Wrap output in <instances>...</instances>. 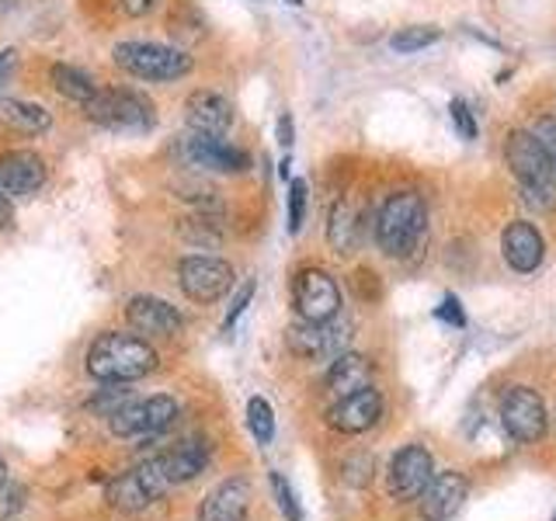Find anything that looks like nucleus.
<instances>
[{
	"label": "nucleus",
	"mask_w": 556,
	"mask_h": 521,
	"mask_svg": "<svg viewBox=\"0 0 556 521\" xmlns=\"http://www.w3.org/2000/svg\"><path fill=\"white\" fill-rule=\"evenodd\" d=\"M504 161H508L515 181L521 188L526 202L535 213H549L556 208V170L549 164L546 150L539 147L532 129H515L504 143Z\"/></svg>",
	"instance_id": "f257e3e1"
},
{
	"label": "nucleus",
	"mask_w": 556,
	"mask_h": 521,
	"mask_svg": "<svg viewBox=\"0 0 556 521\" xmlns=\"http://www.w3.org/2000/svg\"><path fill=\"white\" fill-rule=\"evenodd\" d=\"M376 243L387 257H410L428 237V208L417 191H393L376 213Z\"/></svg>",
	"instance_id": "f03ea898"
},
{
	"label": "nucleus",
	"mask_w": 556,
	"mask_h": 521,
	"mask_svg": "<svg viewBox=\"0 0 556 521\" xmlns=\"http://www.w3.org/2000/svg\"><path fill=\"white\" fill-rule=\"evenodd\" d=\"M156 369V352L147 338L109 330L87 352V372L98 382H136Z\"/></svg>",
	"instance_id": "7ed1b4c3"
},
{
	"label": "nucleus",
	"mask_w": 556,
	"mask_h": 521,
	"mask_svg": "<svg viewBox=\"0 0 556 521\" xmlns=\"http://www.w3.org/2000/svg\"><path fill=\"white\" fill-rule=\"evenodd\" d=\"M84 112L98 126L115 132H150L156 126L153 101L139 91H126V87H98V94L84 104Z\"/></svg>",
	"instance_id": "20e7f679"
},
{
	"label": "nucleus",
	"mask_w": 556,
	"mask_h": 521,
	"mask_svg": "<svg viewBox=\"0 0 556 521\" xmlns=\"http://www.w3.org/2000/svg\"><path fill=\"white\" fill-rule=\"evenodd\" d=\"M112 60L118 69H126L136 80H178L191 74V56L185 49H174L164 42H118Z\"/></svg>",
	"instance_id": "39448f33"
},
{
	"label": "nucleus",
	"mask_w": 556,
	"mask_h": 521,
	"mask_svg": "<svg viewBox=\"0 0 556 521\" xmlns=\"http://www.w3.org/2000/svg\"><path fill=\"white\" fill-rule=\"evenodd\" d=\"M170 486L174 483L164 469V459L153 456L147 462H139L136 469H129V473H122L118 480H112L109 504H115V508H122V511H143L161 494H167Z\"/></svg>",
	"instance_id": "423d86ee"
},
{
	"label": "nucleus",
	"mask_w": 556,
	"mask_h": 521,
	"mask_svg": "<svg viewBox=\"0 0 556 521\" xmlns=\"http://www.w3.org/2000/svg\"><path fill=\"white\" fill-rule=\"evenodd\" d=\"M292 306L300 313V320L327 323L341 313V289L334 275L324 268H303L292 278Z\"/></svg>",
	"instance_id": "0eeeda50"
},
{
	"label": "nucleus",
	"mask_w": 556,
	"mask_h": 521,
	"mask_svg": "<svg viewBox=\"0 0 556 521\" xmlns=\"http://www.w3.org/2000/svg\"><path fill=\"white\" fill-rule=\"evenodd\" d=\"M174 421H178V399L150 396V399H139V404L118 407L109 417V428L118 439H153V434L167 431Z\"/></svg>",
	"instance_id": "6e6552de"
},
{
	"label": "nucleus",
	"mask_w": 556,
	"mask_h": 521,
	"mask_svg": "<svg viewBox=\"0 0 556 521\" xmlns=\"http://www.w3.org/2000/svg\"><path fill=\"white\" fill-rule=\"evenodd\" d=\"M178 282L188 300L195 303H216L233 289V268L223 257L208 254H188L178 265Z\"/></svg>",
	"instance_id": "1a4fd4ad"
},
{
	"label": "nucleus",
	"mask_w": 556,
	"mask_h": 521,
	"mask_svg": "<svg viewBox=\"0 0 556 521\" xmlns=\"http://www.w3.org/2000/svg\"><path fill=\"white\" fill-rule=\"evenodd\" d=\"M178 156L188 167L216 170V174H243L251 167V156L243 150L223 143L219 136H205V132H195V129H188L178 139Z\"/></svg>",
	"instance_id": "9d476101"
},
{
	"label": "nucleus",
	"mask_w": 556,
	"mask_h": 521,
	"mask_svg": "<svg viewBox=\"0 0 556 521\" xmlns=\"http://www.w3.org/2000/svg\"><path fill=\"white\" fill-rule=\"evenodd\" d=\"M501 424L515 442H539L546 434V407L543 396L529 386H515L501 396Z\"/></svg>",
	"instance_id": "9b49d317"
},
{
	"label": "nucleus",
	"mask_w": 556,
	"mask_h": 521,
	"mask_svg": "<svg viewBox=\"0 0 556 521\" xmlns=\"http://www.w3.org/2000/svg\"><path fill=\"white\" fill-rule=\"evenodd\" d=\"M434 480V459L425 445L400 448L390 462V494L396 500H421L428 483Z\"/></svg>",
	"instance_id": "f8f14e48"
},
{
	"label": "nucleus",
	"mask_w": 556,
	"mask_h": 521,
	"mask_svg": "<svg viewBox=\"0 0 556 521\" xmlns=\"http://www.w3.org/2000/svg\"><path fill=\"white\" fill-rule=\"evenodd\" d=\"M348 327L334 317L327 323H309V320H300L295 327H289L286 334V344L292 355L300 358H338L348 344Z\"/></svg>",
	"instance_id": "ddd939ff"
},
{
	"label": "nucleus",
	"mask_w": 556,
	"mask_h": 521,
	"mask_svg": "<svg viewBox=\"0 0 556 521\" xmlns=\"http://www.w3.org/2000/svg\"><path fill=\"white\" fill-rule=\"evenodd\" d=\"M379 417H382V396H379V390L365 386L352 396L334 399L327 410V424L344 434H362V431H369Z\"/></svg>",
	"instance_id": "4468645a"
},
{
	"label": "nucleus",
	"mask_w": 556,
	"mask_h": 521,
	"mask_svg": "<svg viewBox=\"0 0 556 521\" xmlns=\"http://www.w3.org/2000/svg\"><path fill=\"white\" fill-rule=\"evenodd\" d=\"M126 317L136 334H143V338H174V334H181V327H185L181 313L170 303L156 300V295H132L126 306Z\"/></svg>",
	"instance_id": "2eb2a0df"
},
{
	"label": "nucleus",
	"mask_w": 556,
	"mask_h": 521,
	"mask_svg": "<svg viewBox=\"0 0 556 521\" xmlns=\"http://www.w3.org/2000/svg\"><path fill=\"white\" fill-rule=\"evenodd\" d=\"M46 185V164L31 150H8L0 153V188L11 199H28Z\"/></svg>",
	"instance_id": "dca6fc26"
},
{
	"label": "nucleus",
	"mask_w": 556,
	"mask_h": 521,
	"mask_svg": "<svg viewBox=\"0 0 556 521\" xmlns=\"http://www.w3.org/2000/svg\"><path fill=\"white\" fill-rule=\"evenodd\" d=\"M501 254L508 260V268H515L518 275H532L546 257V240L532 223L518 219L508 223V230L501 233Z\"/></svg>",
	"instance_id": "f3484780"
},
{
	"label": "nucleus",
	"mask_w": 556,
	"mask_h": 521,
	"mask_svg": "<svg viewBox=\"0 0 556 521\" xmlns=\"http://www.w3.org/2000/svg\"><path fill=\"white\" fill-rule=\"evenodd\" d=\"M251 514V483L243 476H230L205 494L199 521H248Z\"/></svg>",
	"instance_id": "a211bd4d"
},
{
	"label": "nucleus",
	"mask_w": 556,
	"mask_h": 521,
	"mask_svg": "<svg viewBox=\"0 0 556 521\" xmlns=\"http://www.w3.org/2000/svg\"><path fill=\"white\" fill-rule=\"evenodd\" d=\"M365 219L369 213L352 202V199H338L330 205V216H327V243L334 254H355L358 243L365 237Z\"/></svg>",
	"instance_id": "6ab92c4d"
},
{
	"label": "nucleus",
	"mask_w": 556,
	"mask_h": 521,
	"mask_svg": "<svg viewBox=\"0 0 556 521\" xmlns=\"http://www.w3.org/2000/svg\"><path fill=\"white\" fill-rule=\"evenodd\" d=\"M185 122H188V129H195V132L223 136L233 126V109H230V101L216 91H195L185 101Z\"/></svg>",
	"instance_id": "aec40b11"
},
{
	"label": "nucleus",
	"mask_w": 556,
	"mask_h": 521,
	"mask_svg": "<svg viewBox=\"0 0 556 521\" xmlns=\"http://www.w3.org/2000/svg\"><path fill=\"white\" fill-rule=\"evenodd\" d=\"M466 494L469 483L463 473H434L428 491L421 494V514L428 521H448L452 514H459Z\"/></svg>",
	"instance_id": "412c9836"
},
{
	"label": "nucleus",
	"mask_w": 556,
	"mask_h": 521,
	"mask_svg": "<svg viewBox=\"0 0 556 521\" xmlns=\"http://www.w3.org/2000/svg\"><path fill=\"white\" fill-rule=\"evenodd\" d=\"M324 382H327V393L334 399L352 396L365 386H372V361L355 352H341L338 358H330V369H327Z\"/></svg>",
	"instance_id": "4be33fe9"
},
{
	"label": "nucleus",
	"mask_w": 556,
	"mask_h": 521,
	"mask_svg": "<svg viewBox=\"0 0 556 521\" xmlns=\"http://www.w3.org/2000/svg\"><path fill=\"white\" fill-rule=\"evenodd\" d=\"M161 459H164L170 483H188L208 466V445L199 442V439H191V442H181V445H174L170 452H164Z\"/></svg>",
	"instance_id": "5701e85b"
},
{
	"label": "nucleus",
	"mask_w": 556,
	"mask_h": 521,
	"mask_svg": "<svg viewBox=\"0 0 556 521\" xmlns=\"http://www.w3.org/2000/svg\"><path fill=\"white\" fill-rule=\"evenodd\" d=\"M0 122L17 132H28V136H39L52 126V115L42 109V104H31V101H14L4 98L0 101Z\"/></svg>",
	"instance_id": "b1692460"
},
{
	"label": "nucleus",
	"mask_w": 556,
	"mask_h": 521,
	"mask_svg": "<svg viewBox=\"0 0 556 521\" xmlns=\"http://www.w3.org/2000/svg\"><path fill=\"white\" fill-rule=\"evenodd\" d=\"M52 84H56V91L70 101L77 104H87L94 94H98V84L91 80V74H84L80 66H70V63H56L52 66Z\"/></svg>",
	"instance_id": "393cba45"
},
{
	"label": "nucleus",
	"mask_w": 556,
	"mask_h": 521,
	"mask_svg": "<svg viewBox=\"0 0 556 521\" xmlns=\"http://www.w3.org/2000/svg\"><path fill=\"white\" fill-rule=\"evenodd\" d=\"M442 39V28L434 25H407V28H396V35L390 39V49L400 52V56H410V52H421L428 46H434Z\"/></svg>",
	"instance_id": "a878e982"
},
{
	"label": "nucleus",
	"mask_w": 556,
	"mask_h": 521,
	"mask_svg": "<svg viewBox=\"0 0 556 521\" xmlns=\"http://www.w3.org/2000/svg\"><path fill=\"white\" fill-rule=\"evenodd\" d=\"M248 428L257 439V445H271V439H275V414L268 407V399H261V396L248 399Z\"/></svg>",
	"instance_id": "bb28decb"
},
{
	"label": "nucleus",
	"mask_w": 556,
	"mask_h": 521,
	"mask_svg": "<svg viewBox=\"0 0 556 521\" xmlns=\"http://www.w3.org/2000/svg\"><path fill=\"white\" fill-rule=\"evenodd\" d=\"M271 491H275V500H278V511L286 514V521H303V508L300 500H295L292 486L282 473H271Z\"/></svg>",
	"instance_id": "cd10ccee"
},
{
	"label": "nucleus",
	"mask_w": 556,
	"mask_h": 521,
	"mask_svg": "<svg viewBox=\"0 0 556 521\" xmlns=\"http://www.w3.org/2000/svg\"><path fill=\"white\" fill-rule=\"evenodd\" d=\"M306 223V181L289 185V233H300Z\"/></svg>",
	"instance_id": "c85d7f7f"
},
{
	"label": "nucleus",
	"mask_w": 556,
	"mask_h": 521,
	"mask_svg": "<svg viewBox=\"0 0 556 521\" xmlns=\"http://www.w3.org/2000/svg\"><path fill=\"white\" fill-rule=\"evenodd\" d=\"M532 136L539 139V147L546 150L549 164H553V170H556V115H539V118H535V126H532Z\"/></svg>",
	"instance_id": "c756f323"
},
{
	"label": "nucleus",
	"mask_w": 556,
	"mask_h": 521,
	"mask_svg": "<svg viewBox=\"0 0 556 521\" xmlns=\"http://www.w3.org/2000/svg\"><path fill=\"white\" fill-rule=\"evenodd\" d=\"M448 115H452V126L459 129V136L463 139H473L477 136V122H473V112H469V104L466 101H452L448 104Z\"/></svg>",
	"instance_id": "7c9ffc66"
},
{
	"label": "nucleus",
	"mask_w": 556,
	"mask_h": 521,
	"mask_svg": "<svg viewBox=\"0 0 556 521\" xmlns=\"http://www.w3.org/2000/svg\"><path fill=\"white\" fill-rule=\"evenodd\" d=\"M251 300H254V282H248V285H243V289L237 292V300H233L230 313H226V320H223V330H226V334H230V330H233V323H237V320L243 317V309L251 306Z\"/></svg>",
	"instance_id": "2f4dec72"
},
{
	"label": "nucleus",
	"mask_w": 556,
	"mask_h": 521,
	"mask_svg": "<svg viewBox=\"0 0 556 521\" xmlns=\"http://www.w3.org/2000/svg\"><path fill=\"white\" fill-rule=\"evenodd\" d=\"M22 504H25V491H22V486H14V483L0 486V518L22 511Z\"/></svg>",
	"instance_id": "473e14b6"
},
{
	"label": "nucleus",
	"mask_w": 556,
	"mask_h": 521,
	"mask_svg": "<svg viewBox=\"0 0 556 521\" xmlns=\"http://www.w3.org/2000/svg\"><path fill=\"white\" fill-rule=\"evenodd\" d=\"M439 317H442L445 323H456V327H463V323H466V317H463V306H459L456 295H445L442 306H439Z\"/></svg>",
	"instance_id": "72a5a7b5"
},
{
	"label": "nucleus",
	"mask_w": 556,
	"mask_h": 521,
	"mask_svg": "<svg viewBox=\"0 0 556 521\" xmlns=\"http://www.w3.org/2000/svg\"><path fill=\"white\" fill-rule=\"evenodd\" d=\"M118 4H122V11H126V14L139 17V14H150L156 8V0H118Z\"/></svg>",
	"instance_id": "f704fd0d"
},
{
	"label": "nucleus",
	"mask_w": 556,
	"mask_h": 521,
	"mask_svg": "<svg viewBox=\"0 0 556 521\" xmlns=\"http://www.w3.org/2000/svg\"><path fill=\"white\" fill-rule=\"evenodd\" d=\"M278 143H282V150L292 147V115L289 112L278 118Z\"/></svg>",
	"instance_id": "c9c22d12"
},
{
	"label": "nucleus",
	"mask_w": 556,
	"mask_h": 521,
	"mask_svg": "<svg viewBox=\"0 0 556 521\" xmlns=\"http://www.w3.org/2000/svg\"><path fill=\"white\" fill-rule=\"evenodd\" d=\"M14 60H17V52H14V49H4V52H0V84H4L8 74L14 69Z\"/></svg>",
	"instance_id": "e433bc0d"
},
{
	"label": "nucleus",
	"mask_w": 556,
	"mask_h": 521,
	"mask_svg": "<svg viewBox=\"0 0 556 521\" xmlns=\"http://www.w3.org/2000/svg\"><path fill=\"white\" fill-rule=\"evenodd\" d=\"M11 216H14V208H11V195L4 188H0V230H4V226L11 223Z\"/></svg>",
	"instance_id": "4c0bfd02"
},
{
	"label": "nucleus",
	"mask_w": 556,
	"mask_h": 521,
	"mask_svg": "<svg viewBox=\"0 0 556 521\" xmlns=\"http://www.w3.org/2000/svg\"><path fill=\"white\" fill-rule=\"evenodd\" d=\"M8 483V466H4V459H0V486Z\"/></svg>",
	"instance_id": "58836bf2"
},
{
	"label": "nucleus",
	"mask_w": 556,
	"mask_h": 521,
	"mask_svg": "<svg viewBox=\"0 0 556 521\" xmlns=\"http://www.w3.org/2000/svg\"><path fill=\"white\" fill-rule=\"evenodd\" d=\"M8 8H14V0H0V11H8Z\"/></svg>",
	"instance_id": "ea45409f"
},
{
	"label": "nucleus",
	"mask_w": 556,
	"mask_h": 521,
	"mask_svg": "<svg viewBox=\"0 0 556 521\" xmlns=\"http://www.w3.org/2000/svg\"><path fill=\"white\" fill-rule=\"evenodd\" d=\"M289 4H295V8H300V4H303V0H289Z\"/></svg>",
	"instance_id": "a19ab883"
},
{
	"label": "nucleus",
	"mask_w": 556,
	"mask_h": 521,
	"mask_svg": "<svg viewBox=\"0 0 556 521\" xmlns=\"http://www.w3.org/2000/svg\"><path fill=\"white\" fill-rule=\"evenodd\" d=\"M553 521H556V511H553Z\"/></svg>",
	"instance_id": "79ce46f5"
}]
</instances>
